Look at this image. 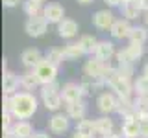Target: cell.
Here are the masks:
<instances>
[{"label": "cell", "mask_w": 148, "mask_h": 138, "mask_svg": "<svg viewBox=\"0 0 148 138\" xmlns=\"http://www.w3.org/2000/svg\"><path fill=\"white\" fill-rule=\"evenodd\" d=\"M11 114L17 120H28L37 110V98L30 92H17L11 96Z\"/></svg>", "instance_id": "6da1fadb"}, {"label": "cell", "mask_w": 148, "mask_h": 138, "mask_svg": "<svg viewBox=\"0 0 148 138\" xmlns=\"http://www.w3.org/2000/svg\"><path fill=\"white\" fill-rule=\"evenodd\" d=\"M41 99H43V105L48 110H54L58 112L63 105V98H61V85L58 81L50 83V85H43L41 87Z\"/></svg>", "instance_id": "7a4b0ae2"}, {"label": "cell", "mask_w": 148, "mask_h": 138, "mask_svg": "<svg viewBox=\"0 0 148 138\" xmlns=\"http://www.w3.org/2000/svg\"><path fill=\"white\" fill-rule=\"evenodd\" d=\"M35 74L37 77H39L41 85H50V83L58 81L56 77H58V66H54L50 61H46V59H43L41 61V64L35 68Z\"/></svg>", "instance_id": "3957f363"}, {"label": "cell", "mask_w": 148, "mask_h": 138, "mask_svg": "<svg viewBox=\"0 0 148 138\" xmlns=\"http://www.w3.org/2000/svg\"><path fill=\"white\" fill-rule=\"evenodd\" d=\"M61 98L65 103H78V101H83V90H82V85L78 83H65L61 87Z\"/></svg>", "instance_id": "277c9868"}, {"label": "cell", "mask_w": 148, "mask_h": 138, "mask_svg": "<svg viewBox=\"0 0 148 138\" xmlns=\"http://www.w3.org/2000/svg\"><path fill=\"white\" fill-rule=\"evenodd\" d=\"M46 28H48V22H46V18L43 15L30 17L26 20V24H24V30H26V33L30 37H41L46 31Z\"/></svg>", "instance_id": "5b68a950"}, {"label": "cell", "mask_w": 148, "mask_h": 138, "mask_svg": "<svg viewBox=\"0 0 148 138\" xmlns=\"http://www.w3.org/2000/svg\"><path fill=\"white\" fill-rule=\"evenodd\" d=\"M83 72H85L87 77H102L106 72V61H102V59L92 55L83 64Z\"/></svg>", "instance_id": "8992f818"}, {"label": "cell", "mask_w": 148, "mask_h": 138, "mask_svg": "<svg viewBox=\"0 0 148 138\" xmlns=\"http://www.w3.org/2000/svg\"><path fill=\"white\" fill-rule=\"evenodd\" d=\"M43 17L46 18V22L48 24H59V22L65 20V9L63 6H59V4H48V6H45L43 9Z\"/></svg>", "instance_id": "52a82bcc"}, {"label": "cell", "mask_w": 148, "mask_h": 138, "mask_svg": "<svg viewBox=\"0 0 148 138\" xmlns=\"http://www.w3.org/2000/svg\"><path fill=\"white\" fill-rule=\"evenodd\" d=\"M92 24L98 30H111V26L115 24V17L109 9H100L92 15Z\"/></svg>", "instance_id": "ba28073f"}, {"label": "cell", "mask_w": 148, "mask_h": 138, "mask_svg": "<svg viewBox=\"0 0 148 138\" xmlns=\"http://www.w3.org/2000/svg\"><path fill=\"white\" fill-rule=\"evenodd\" d=\"M117 94V98H122V99H133V94H135V89H133V83L132 81H126L122 77H119L115 81V85L111 87Z\"/></svg>", "instance_id": "9c48e42d"}, {"label": "cell", "mask_w": 148, "mask_h": 138, "mask_svg": "<svg viewBox=\"0 0 148 138\" xmlns=\"http://www.w3.org/2000/svg\"><path fill=\"white\" fill-rule=\"evenodd\" d=\"M21 61H22V64H24L26 68L35 70V68L41 64V61H43V55H41V52H39L37 48H28V50H24V52H22Z\"/></svg>", "instance_id": "30bf717a"}, {"label": "cell", "mask_w": 148, "mask_h": 138, "mask_svg": "<svg viewBox=\"0 0 148 138\" xmlns=\"http://www.w3.org/2000/svg\"><path fill=\"white\" fill-rule=\"evenodd\" d=\"M96 105H98V110L104 114H109L117 109V96L111 94V92H102L96 99Z\"/></svg>", "instance_id": "8fae6325"}, {"label": "cell", "mask_w": 148, "mask_h": 138, "mask_svg": "<svg viewBox=\"0 0 148 138\" xmlns=\"http://www.w3.org/2000/svg\"><path fill=\"white\" fill-rule=\"evenodd\" d=\"M21 85V77L13 72H4L2 77V89H4V96H13L17 94V89Z\"/></svg>", "instance_id": "7c38bea8"}, {"label": "cell", "mask_w": 148, "mask_h": 138, "mask_svg": "<svg viewBox=\"0 0 148 138\" xmlns=\"http://www.w3.org/2000/svg\"><path fill=\"white\" fill-rule=\"evenodd\" d=\"M124 138H139L141 136V123L137 118H124L122 129H120Z\"/></svg>", "instance_id": "4fadbf2b"}, {"label": "cell", "mask_w": 148, "mask_h": 138, "mask_svg": "<svg viewBox=\"0 0 148 138\" xmlns=\"http://www.w3.org/2000/svg\"><path fill=\"white\" fill-rule=\"evenodd\" d=\"M50 131L56 133V135H63V133L69 131V116L63 112H56L52 118H50Z\"/></svg>", "instance_id": "5bb4252c"}, {"label": "cell", "mask_w": 148, "mask_h": 138, "mask_svg": "<svg viewBox=\"0 0 148 138\" xmlns=\"http://www.w3.org/2000/svg\"><path fill=\"white\" fill-rule=\"evenodd\" d=\"M133 99H135V98H133ZM133 99L117 98V109H115V112H119L120 116H124V118H135L137 116V109H135Z\"/></svg>", "instance_id": "9a60e30c"}, {"label": "cell", "mask_w": 148, "mask_h": 138, "mask_svg": "<svg viewBox=\"0 0 148 138\" xmlns=\"http://www.w3.org/2000/svg\"><path fill=\"white\" fill-rule=\"evenodd\" d=\"M11 131H13V135H15V138H32L35 135L34 127H32V123L28 122V120H17V122L13 123Z\"/></svg>", "instance_id": "2e32d148"}, {"label": "cell", "mask_w": 148, "mask_h": 138, "mask_svg": "<svg viewBox=\"0 0 148 138\" xmlns=\"http://www.w3.org/2000/svg\"><path fill=\"white\" fill-rule=\"evenodd\" d=\"M80 85H82L83 96H89V94H92V92L100 90L102 87H106V83H104V77H87L85 76Z\"/></svg>", "instance_id": "e0dca14e"}, {"label": "cell", "mask_w": 148, "mask_h": 138, "mask_svg": "<svg viewBox=\"0 0 148 138\" xmlns=\"http://www.w3.org/2000/svg\"><path fill=\"white\" fill-rule=\"evenodd\" d=\"M113 55H117V52H115V46L113 43H109V41H100L98 46H96V52H95V57L102 59V61H111V57Z\"/></svg>", "instance_id": "ac0fdd59"}, {"label": "cell", "mask_w": 148, "mask_h": 138, "mask_svg": "<svg viewBox=\"0 0 148 138\" xmlns=\"http://www.w3.org/2000/svg\"><path fill=\"white\" fill-rule=\"evenodd\" d=\"M132 28H133V26L128 24L126 18H120V20H115V24L111 26L109 33H111V37H113V39H124V37L130 35Z\"/></svg>", "instance_id": "d6986e66"}, {"label": "cell", "mask_w": 148, "mask_h": 138, "mask_svg": "<svg viewBox=\"0 0 148 138\" xmlns=\"http://www.w3.org/2000/svg\"><path fill=\"white\" fill-rule=\"evenodd\" d=\"M95 129H96V138H104L113 133V120L108 118V116H102V118H96L95 120Z\"/></svg>", "instance_id": "ffe728a7"}, {"label": "cell", "mask_w": 148, "mask_h": 138, "mask_svg": "<svg viewBox=\"0 0 148 138\" xmlns=\"http://www.w3.org/2000/svg\"><path fill=\"white\" fill-rule=\"evenodd\" d=\"M58 33H59V37H63V39H71V37H74L78 33V24L72 18H65L63 22L58 24Z\"/></svg>", "instance_id": "44dd1931"}, {"label": "cell", "mask_w": 148, "mask_h": 138, "mask_svg": "<svg viewBox=\"0 0 148 138\" xmlns=\"http://www.w3.org/2000/svg\"><path fill=\"white\" fill-rule=\"evenodd\" d=\"M85 112H87V107L83 101H78V103H69L67 105V116L76 120V122H82L85 120Z\"/></svg>", "instance_id": "7402d4cb"}, {"label": "cell", "mask_w": 148, "mask_h": 138, "mask_svg": "<svg viewBox=\"0 0 148 138\" xmlns=\"http://www.w3.org/2000/svg\"><path fill=\"white\" fill-rule=\"evenodd\" d=\"M21 85L24 87L26 90H34L37 87H43L41 81H39V77H37V74H35V70H28V72L22 74L21 76Z\"/></svg>", "instance_id": "603a6c76"}, {"label": "cell", "mask_w": 148, "mask_h": 138, "mask_svg": "<svg viewBox=\"0 0 148 138\" xmlns=\"http://www.w3.org/2000/svg\"><path fill=\"white\" fill-rule=\"evenodd\" d=\"M63 53H65V59H67V61H76V59H80V57L85 55V52H83V48L80 46V43L67 44L63 48Z\"/></svg>", "instance_id": "cb8c5ba5"}, {"label": "cell", "mask_w": 148, "mask_h": 138, "mask_svg": "<svg viewBox=\"0 0 148 138\" xmlns=\"http://www.w3.org/2000/svg\"><path fill=\"white\" fill-rule=\"evenodd\" d=\"M128 39H130V43H133V44H145V41L148 39L146 28H143V26H133L132 31H130V35H128Z\"/></svg>", "instance_id": "d4e9b609"}, {"label": "cell", "mask_w": 148, "mask_h": 138, "mask_svg": "<svg viewBox=\"0 0 148 138\" xmlns=\"http://www.w3.org/2000/svg\"><path fill=\"white\" fill-rule=\"evenodd\" d=\"M22 9H24V13L28 17H39L43 15V4L41 2H35V0H24L22 2Z\"/></svg>", "instance_id": "484cf974"}, {"label": "cell", "mask_w": 148, "mask_h": 138, "mask_svg": "<svg viewBox=\"0 0 148 138\" xmlns=\"http://www.w3.org/2000/svg\"><path fill=\"white\" fill-rule=\"evenodd\" d=\"M78 43H80V46L83 48L85 55H87V53H89V55L95 53V52H96V46H98V41H96L92 35H82V39L78 41Z\"/></svg>", "instance_id": "4316f807"}, {"label": "cell", "mask_w": 148, "mask_h": 138, "mask_svg": "<svg viewBox=\"0 0 148 138\" xmlns=\"http://www.w3.org/2000/svg\"><path fill=\"white\" fill-rule=\"evenodd\" d=\"M76 131L83 133V135L95 138L96 129H95V120H82V122H76Z\"/></svg>", "instance_id": "83f0119b"}, {"label": "cell", "mask_w": 148, "mask_h": 138, "mask_svg": "<svg viewBox=\"0 0 148 138\" xmlns=\"http://www.w3.org/2000/svg\"><path fill=\"white\" fill-rule=\"evenodd\" d=\"M120 11H122V17L126 18V20H133V18L139 17L141 9H139L133 2H124L122 6H120Z\"/></svg>", "instance_id": "f1b7e54d"}, {"label": "cell", "mask_w": 148, "mask_h": 138, "mask_svg": "<svg viewBox=\"0 0 148 138\" xmlns=\"http://www.w3.org/2000/svg\"><path fill=\"white\" fill-rule=\"evenodd\" d=\"M124 52L128 53L130 61L135 63L137 59H141V57H143V53H145V48H143V44H133V43H130L126 48H124Z\"/></svg>", "instance_id": "f546056e"}, {"label": "cell", "mask_w": 148, "mask_h": 138, "mask_svg": "<svg viewBox=\"0 0 148 138\" xmlns=\"http://www.w3.org/2000/svg\"><path fill=\"white\" fill-rule=\"evenodd\" d=\"M45 59L50 61L54 66H59V64L63 63V59H65V53H63V50H59V48H50L48 52H46Z\"/></svg>", "instance_id": "4dcf8cb0"}, {"label": "cell", "mask_w": 148, "mask_h": 138, "mask_svg": "<svg viewBox=\"0 0 148 138\" xmlns=\"http://www.w3.org/2000/svg\"><path fill=\"white\" fill-rule=\"evenodd\" d=\"M133 89H135L137 96H148V77L146 76H139L133 81Z\"/></svg>", "instance_id": "1f68e13d"}, {"label": "cell", "mask_w": 148, "mask_h": 138, "mask_svg": "<svg viewBox=\"0 0 148 138\" xmlns=\"http://www.w3.org/2000/svg\"><path fill=\"white\" fill-rule=\"evenodd\" d=\"M119 76L122 77V79H126V81H132V77H133V64L130 63V64H120L119 66Z\"/></svg>", "instance_id": "d6a6232c"}, {"label": "cell", "mask_w": 148, "mask_h": 138, "mask_svg": "<svg viewBox=\"0 0 148 138\" xmlns=\"http://www.w3.org/2000/svg\"><path fill=\"white\" fill-rule=\"evenodd\" d=\"M133 103H135L137 112H145V110H148V96H135Z\"/></svg>", "instance_id": "836d02e7"}, {"label": "cell", "mask_w": 148, "mask_h": 138, "mask_svg": "<svg viewBox=\"0 0 148 138\" xmlns=\"http://www.w3.org/2000/svg\"><path fill=\"white\" fill-rule=\"evenodd\" d=\"M133 4L141 9V11H145V13H148V0H133Z\"/></svg>", "instance_id": "e575fe53"}, {"label": "cell", "mask_w": 148, "mask_h": 138, "mask_svg": "<svg viewBox=\"0 0 148 138\" xmlns=\"http://www.w3.org/2000/svg\"><path fill=\"white\" fill-rule=\"evenodd\" d=\"M141 123V138H148V120H143Z\"/></svg>", "instance_id": "d590c367"}, {"label": "cell", "mask_w": 148, "mask_h": 138, "mask_svg": "<svg viewBox=\"0 0 148 138\" xmlns=\"http://www.w3.org/2000/svg\"><path fill=\"white\" fill-rule=\"evenodd\" d=\"M11 96H4V112H11Z\"/></svg>", "instance_id": "8d00e7d4"}, {"label": "cell", "mask_w": 148, "mask_h": 138, "mask_svg": "<svg viewBox=\"0 0 148 138\" xmlns=\"http://www.w3.org/2000/svg\"><path fill=\"white\" fill-rule=\"evenodd\" d=\"M104 2L108 4V6H111V7H117V6L120 7L124 2H126V0H104Z\"/></svg>", "instance_id": "74e56055"}, {"label": "cell", "mask_w": 148, "mask_h": 138, "mask_svg": "<svg viewBox=\"0 0 148 138\" xmlns=\"http://www.w3.org/2000/svg\"><path fill=\"white\" fill-rule=\"evenodd\" d=\"M21 2H22V0H4V6H6V7H15Z\"/></svg>", "instance_id": "f35d334b"}, {"label": "cell", "mask_w": 148, "mask_h": 138, "mask_svg": "<svg viewBox=\"0 0 148 138\" xmlns=\"http://www.w3.org/2000/svg\"><path fill=\"white\" fill-rule=\"evenodd\" d=\"M32 138H50V136L46 135V133H43V131H39V133H35V135L32 136Z\"/></svg>", "instance_id": "ab89813d"}, {"label": "cell", "mask_w": 148, "mask_h": 138, "mask_svg": "<svg viewBox=\"0 0 148 138\" xmlns=\"http://www.w3.org/2000/svg\"><path fill=\"white\" fill-rule=\"evenodd\" d=\"M72 138H91V136H87V135H83V133H74V135H72Z\"/></svg>", "instance_id": "60d3db41"}, {"label": "cell", "mask_w": 148, "mask_h": 138, "mask_svg": "<svg viewBox=\"0 0 148 138\" xmlns=\"http://www.w3.org/2000/svg\"><path fill=\"white\" fill-rule=\"evenodd\" d=\"M143 76H146V77H148V63L145 64V66H143Z\"/></svg>", "instance_id": "b9f144b4"}, {"label": "cell", "mask_w": 148, "mask_h": 138, "mask_svg": "<svg viewBox=\"0 0 148 138\" xmlns=\"http://www.w3.org/2000/svg\"><path fill=\"white\" fill-rule=\"evenodd\" d=\"M104 138H122V136H119V135H113V133H111V135H108V136H104Z\"/></svg>", "instance_id": "7bdbcfd3"}, {"label": "cell", "mask_w": 148, "mask_h": 138, "mask_svg": "<svg viewBox=\"0 0 148 138\" xmlns=\"http://www.w3.org/2000/svg\"><path fill=\"white\" fill-rule=\"evenodd\" d=\"M78 2H80V4H83V6H85V4H91L92 0H78Z\"/></svg>", "instance_id": "ee69618b"}, {"label": "cell", "mask_w": 148, "mask_h": 138, "mask_svg": "<svg viewBox=\"0 0 148 138\" xmlns=\"http://www.w3.org/2000/svg\"><path fill=\"white\" fill-rule=\"evenodd\" d=\"M145 24L148 26V13H145Z\"/></svg>", "instance_id": "f6af8a7d"}, {"label": "cell", "mask_w": 148, "mask_h": 138, "mask_svg": "<svg viewBox=\"0 0 148 138\" xmlns=\"http://www.w3.org/2000/svg\"><path fill=\"white\" fill-rule=\"evenodd\" d=\"M35 2H41V4H43V2H45V0H35Z\"/></svg>", "instance_id": "bcb514c9"}]
</instances>
